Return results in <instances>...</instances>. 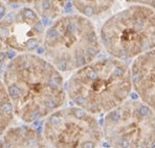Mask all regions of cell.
<instances>
[{"label": "cell", "instance_id": "cell-1", "mask_svg": "<svg viewBox=\"0 0 155 148\" xmlns=\"http://www.w3.org/2000/svg\"><path fill=\"white\" fill-rule=\"evenodd\" d=\"M3 85L14 114L25 123L48 117L66 100L62 74L34 53L19 54L8 62Z\"/></svg>", "mask_w": 155, "mask_h": 148}, {"label": "cell", "instance_id": "cell-14", "mask_svg": "<svg viewBox=\"0 0 155 148\" xmlns=\"http://www.w3.org/2000/svg\"><path fill=\"white\" fill-rule=\"evenodd\" d=\"M142 4H145V5L149 6V8H151L152 10L155 11V1H140Z\"/></svg>", "mask_w": 155, "mask_h": 148}, {"label": "cell", "instance_id": "cell-10", "mask_svg": "<svg viewBox=\"0 0 155 148\" xmlns=\"http://www.w3.org/2000/svg\"><path fill=\"white\" fill-rule=\"evenodd\" d=\"M74 6L83 17H95L107 13L114 1H74Z\"/></svg>", "mask_w": 155, "mask_h": 148}, {"label": "cell", "instance_id": "cell-6", "mask_svg": "<svg viewBox=\"0 0 155 148\" xmlns=\"http://www.w3.org/2000/svg\"><path fill=\"white\" fill-rule=\"evenodd\" d=\"M43 136L54 148H97L103 133L93 115L80 108H64L47 117Z\"/></svg>", "mask_w": 155, "mask_h": 148}, {"label": "cell", "instance_id": "cell-13", "mask_svg": "<svg viewBox=\"0 0 155 148\" xmlns=\"http://www.w3.org/2000/svg\"><path fill=\"white\" fill-rule=\"evenodd\" d=\"M8 56H10L8 49L5 48V47L0 43V69L3 67V65L5 64L6 61H8Z\"/></svg>", "mask_w": 155, "mask_h": 148}, {"label": "cell", "instance_id": "cell-2", "mask_svg": "<svg viewBox=\"0 0 155 148\" xmlns=\"http://www.w3.org/2000/svg\"><path fill=\"white\" fill-rule=\"evenodd\" d=\"M132 89L129 66L113 58L93 61L77 70L66 83L69 98L91 115L114 110L128 99Z\"/></svg>", "mask_w": 155, "mask_h": 148}, {"label": "cell", "instance_id": "cell-11", "mask_svg": "<svg viewBox=\"0 0 155 148\" xmlns=\"http://www.w3.org/2000/svg\"><path fill=\"white\" fill-rule=\"evenodd\" d=\"M14 119V112L10 98L2 81H0V136L8 129Z\"/></svg>", "mask_w": 155, "mask_h": 148}, {"label": "cell", "instance_id": "cell-8", "mask_svg": "<svg viewBox=\"0 0 155 148\" xmlns=\"http://www.w3.org/2000/svg\"><path fill=\"white\" fill-rule=\"evenodd\" d=\"M130 71L132 88L140 100L155 111V50L135 58Z\"/></svg>", "mask_w": 155, "mask_h": 148}, {"label": "cell", "instance_id": "cell-5", "mask_svg": "<svg viewBox=\"0 0 155 148\" xmlns=\"http://www.w3.org/2000/svg\"><path fill=\"white\" fill-rule=\"evenodd\" d=\"M102 133L112 148H155V111L142 100H126L107 113Z\"/></svg>", "mask_w": 155, "mask_h": 148}, {"label": "cell", "instance_id": "cell-15", "mask_svg": "<svg viewBox=\"0 0 155 148\" xmlns=\"http://www.w3.org/2000/svg\"><path fill=\"white\" fill-rule=\"evenodd\" d=\"M4 12H5V6H4L3 2L0 1V18H1V16L4 14Z\"/></svg>", "mask_w": 155, "mask_h": 148}, {"label": "cell", "instance_id": "cell-12", "mask_svg": "<svg viewBox=\"0 0 155 148\" xmlns=\"http://www.w3.org/2000/svg\"><path fill=\"white\" fill-rule=\"evenodd\" d=\"M67 2L63 1H35L34 8L39 17L45 19H56L63 13Z\"/></svg>", "mask_w": 155, "mask_h": 148}, {"label": "cell", "instance_id": "cell-3", "mask_svg": "<svg viewBox=\"0 0 155 148\" xmlns=\"http://www.w3.org/2000/svg\"><path fill=\"white\" fill-rule=\"evenodd\" d=\"M43 48L46 61L59 72H76L95 60L101 42L94 25L81 15L60 17L45 30Z\"/></svg>", "mask_w": 155, "mask_h": 148}, {"label": "cell", "instance_id": "cell-7", "mask_svg": "<svg viewBox=\"0 0 155 148\" xmlns=\"http://www.w3.org/2000/svg\"><path fill=\"white\" fill-rule=\"evenodd\" d=\"M45 28L33 8H22L0 20V43L5 48L31 53L43 43Z\"/></svg>", "mask_w": 155, "mask_h": 148}, {"label": "cell", "instance_id": "cell-4", "mask_svg": "<svg viewBox=\"0 0 155 148\" xmlns=\"http://www.w3.org/2000/svg\"><path fill=\"white\" fill-rule=\"evenodd\" d=\"M136 3L111 16L100 33L101 46L123 62L155 50V11Z\"/></svg>", "mask_w": 155, "mask_h": 148}, {"label": "cell", "instance_id": "cell-9", "mask_svg": "<svg viewBox=\"0 0 155 148\" xmlns=\"http://www.w3.org/2000/svg\"><path fill=\"white\" fill-rule=\"evenodd\" d=\"M0 148H46L42 136L29 126L8 128L0 139Z\"/></svg>", "mask_w": 155, "mask_h": 148}]
</instances>
